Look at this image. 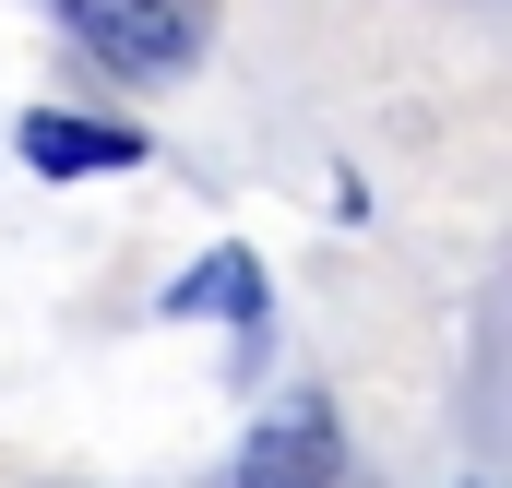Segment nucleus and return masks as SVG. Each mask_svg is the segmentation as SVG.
<instances>
[{
    "mask_svg": "<svg viewBox=\"0 0 512 488\" xmlns=\"http://www.w3.org/2000/svg\"><path fill=\"white\" fill-rule=\"evenodd\" d=\"M60 24H72L108 72H131V84H179L191 48H203V24H191L179 0H60Z\"/></svg>",
    "mask_w": 512,
    "mask_h": 488,
    "instance_id": "nucleus-1",
    "label": "nucleus"
},
{
    "mask_svg": "<svg viewBox=\"0 0 512 488\" xmlns=\"http://www.w3.org/2000/svg\"><path fill=\"white\" fill-rule=\"evenodd\" d=\"M239 488H334V417L322 405H286L239 441Z\"/></svg>",
    "mask_w": 512,
    "mask_h": 488,
    "instance_id": "nucleus-2",
    "label": "nucleus"
},
{
    "mask_svg": "<svg viewBox=\"0 0 512 488\" xmlns=\"http://www.w3.org/2000/svg\"><path fill=\"white\" fill-rule=\"evenodd\" d=\"M24 167H36V179H96V167H143V131L72 120V108H36V120H24Z\"/></svg>",
    "mask_w": 512,
    "mask_h": 488,
    "instance_id": "nucleus-3",
    "label": "nucleus"
},
{
    "mask_svg": "<svg viewBox=\"0 0 512 488\" xmlns=\"http://www.w3.org/2000/svg\"><path fill=\"white\" fill-rule=\"evenodd\" d=\"M251 298H262L251 250H215V262H191V274H179V298H167V310H251Z\"/></svg>",
    "mask_w": 512,
    "mask_h": 488,
    "instance_id": "nucleus-4",
    "label": "nucleus"
}]
</instances>
